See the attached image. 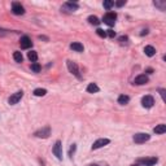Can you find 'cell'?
I'll return each instance as SVG.
<instances>
[{"instance_id":"6da1fadb","label":"cell","mask_w":166,"mask_h":166,"mask_svg":"<svg viewBox=\"0 0 166 166\" xmlns=\"http://www.w3.org/2000/svg\"><path fill=\"white\" fill-rule=\"evenodd\" d=\"M66 65H68V69H69L70 73L73 74V75L77 79L82 80V75H80V71H79V68H78V65L74 63V61H71V60H68V61H66Z\"/></svg>"},{"instance_id":"4fadbf2b","label":"cell","mask_w":166,"mask_h":166,"mask_svg":"<svg viewBox=\"0 0 166 166\" xmlns=\"http://www.w3.org/2000/svg\"><path fill=\"white\" fill-rule=\"evenodd\" d=\"M148 77L145 75V74H140V75H138L134 79V83L135 84H138V86H143V84H145V83H148Z\"/></svg>"},{"instance_id":"d6986e66","label":"cell","mask_w":166,"mask_h":166,"mask_svg":"<svg viewBox=\"0 0 166 166\" xmlns=\"http://www.w3.org/2000/svg\"><path fill=\"white\" fill-rule=\"evenodd\" d=\"M130 101V97L127 95H121L118 97V104H121V105H126V104H129Z\"/></svg>"},{"instance_id":"7c38bea8","label":"cell","mask_w":166,"mask_h":166,"mask_svg":"<svg viewBox=\"0 0 166 166\" xmlns=\"http://www.w3.org/2000/svg\"><path fill=\"white\" fill-rule=\"evenodd\" d=\"M110 143L109 139H106V138H101V139H97V140L92 144V151L93 149H99V148H101L104 147V145H108Z\"/></svg>"},{"instance_id":"cb8c5ba5","label":"cell","mask_w":166,"mask_h":166,"mask_svg":"<svg viewBox=\"0 0 166 166\" xmlns=\"http://www.w3.org/2000/svg\"><path fill=\"white\" fill-rule=\"evenodd\" d=\"M31 70L34 71V73H39V71L42 70V66L38 63H32L31 64Z\"/></svg>"},{"instance_id":"9a60e30c","label":"cell","mask_w":166,"mask_h":166,"mask_svg":"<svg viewBox=\"0 0 166 166\" xmlns=\"http://www.w3.org/2000/svg\"><path fill=\"white\" fill-rule=\"evenodd\" d=\"M99 91H100V88L96 83H90L88 86H87V92L88 93H96V92H99Z\"/></svg>"},{"instance_id":"e0dca14e","label":"cell","mask_w":166,"mask_h":166,"mask_svg":"<svg viewBox=\"0 0 166 166\" xmlns=\"http://www.w3.org/2000/svg\"><path fill=\"white\" fill-rule=\"evenodd\" d=\"M144 52H145V55L149 57H152V56H155V53H156V50H155V47H152V45H145V48H144Z\"/></svg>"},{"instance_id":"8fae6325","label":"cell","mask_w":166,"mask_h":166,"mask_svg":"<svg viewBox=\"0 0 166 166\" xmlns=\"http://www.w3.org/2000/svg\"><path fill=\"white\" fill-rule=\"evenodd\" d=\"M158 158L157 157H149V158H139L138 164H143L145 166H153L155 164H157Z\"/></svg>"},{"instance_id":"30bf717a","label":"cell","mask_w":166,"mask_h":166,"mask_svg":"<svg viewBox=\"0 0 166 166\" xmlns=\"http://www.w3.org/2000/svg\"><path fill=\"white\" fill-rule=\"evenodd\" d=\"M19 45H21L22 50H29V48L32 47V42H31L30 38L25 35V37H22L21 40H19Z\"/></svg>"},{"instance_id":"3957f363","label":"cell","mask_w":166,"mask_h":166,"mask_svg":"<svg viewBox=\"0 0 166 166\" xmlns=\"http://www.w3.org/2000/svg\"><path fill=\"white\" fill-rule=\"evenodd\" d=\"M151 139V135L147 134V132H139V134H135L132 140H134L136 144H143V143L148 142Z\"/></svg>"},{"instance_id":"836d02e7","label":"cell","mask_w":166,"mask_h":166,"mask_svg":"<svg viewBox=\"0 0 166 166\" xmlns=\"http://www.w3.org/2000/svg\"><path fill=\"white\" fill-rule=\"evenodd\" d=\"M90 166H99V165H90Z\"/></svg>"},{"instance_id":"83f0119b","label":"cell","mask_w":166,"mask_h":166,"mask_svg":"<svg viewBox=\"0 0 166 166\" xmlns=\"http://www.w3.org/2000/svg\"><path fill=\"white\" fill-rule=\"evenodd\" d=\"M106 37H109V38H114L116 37V31H113V30H106Z\"/></svg>"},{"instance_id":"5b68a950","label":"cell","mask_w":166,"mask_h":166,"mask_svg":"<svg viewBox=\"0 0 166 166\" xmlns=\"http://www.w3.org/2000/svg\"><path fill=\"white\" fill-rule=\"evenodd\" d=\"M52 152L57 157V160H63V144H61L60 140H57L55 143L53 148H52Z\"/></svg>"},{"instance_id":"4dcf8cb0","label":"cell","mask_w":166,"mask_h":166,"mask_svg":"<svg viewBox=\"0 0 166 166\" xmlns=\"http://www.w3.org/2000/svg\"><path fill=\"white\" fill-rule=\"evenodd\" d=\"M125 4H126V0H121V1H117V3H116L117 6H123Z\"/></svg>"},{"instance_id":"ba28073f","label":"cell","mask_w":166,"mask_h":166,"mask_svg":"<svg viewBox=\"0 0 166 166\" xmlns=\"http://www.w3.org/2000/svg\"><path fill=\"white\" fill-rule=\"evenodd\" d=\"M12 12L17 16H21V14H25V8L21 5V3H12Z\"/></svg>"},{"instance_id":"277c9868","label":"cell","mask_w":166,"mask_h":166,"mask_svg":"<svg viewBox=\"0 0 166 166\" xmlns=\"http://www.w3.org/2000/svg\"><path fill=\"white\" fill-rule=\"evenodd\" d=\"M51 135V127L50 126H45V127L38 130V131L34 132V136H37V138H42V139H47L48 136Z\"/></svg>"},{"instance_id":"f1b7e54d","label":"cell","mask_w":166,"mask_h":166,"mask_svg":"<svg viewBox=\"0 0 166 166\" xmlns=\"http://www.w3.org/2000/svg\"><path fill=\"white\" fill-rule=\"evenodd\" d=\"M75 149H77V145L75 144H73L70 147V151H69V156L70 157H73V155H74V152H75Z\"/></svg>"},{"instance_id":"ffe728a7","label":"cell","mask_w":166,"mask_h":166,"mask_svg":"<svg viewBox=\"0 0 166 166\" xmlns=\"http://www.w3.org/2000/svg\"><path fill=\"white\" fill-rule=\"evenodd\" d=\"M27 57H29V60L31 61V63H37V60H38V53L35 51H30L27 53Z\"/></svg>"},{"instance_id":"1f68e13d","label":"cell","mask_w":166,"mask_h":166,"mask_svg":"<svg viewBox=\"0 0 166 166\" xmlns=\"http://www.w3.org/2000/svg\"><path fill=\"white\" fill-rule=\"evenodd\" d=\"M147 73H148V74H152V73H153V70H152V69H148Z\"/></svg>"},{"instance_id":"2e32d148","label":"cell","mask_w":166,"mask_h":166,"mask_svg":"<svg viewBox=\"0 0 166 166\" xmlns=\"http://www.w3.org/2000/svg\"><path fill=\"white\" fill-rule=\"evenodd\" d=\"M153 131L156 132V134H165L166 132V125H164V123H161V125H157L156 127L153 129Z\"/></svg>"},{"instance_id":"44dd1931","label":"cell","mask_w":166,"mask_h":166,"mask_svg":"<svg viewBox=\"0 0 166 166\" xmlns=\"http://www.w3.org/2000/svg\"><path fill=\"white\" fill-rule=\"evenodd\" d=\"M13 58H14L16 63H22V60H24V56H22V53L19 51H16L14 53H13Z\"/></svg>"},{"instance_id":"5bb4252c","label":"cell","mask_w":166,"mask_h":166,"mask_svg":"<svg viewBox=\"0 0 166 166\" xmlns=\"http://www.w3.org/2000/svg\"><path fill=\"white\" fill-rule=\"evenodd\" d=\"M70 48L73 51H75V52H83V50H84L83 44L79 43V42H74V43H71L70 44Z\"/></svg>"},{"instance_id":"ac0fdd59","label":"cell","mask_w":166,"mask_h":166,"mask_svg":"<svg viewBox=\"0 0 166 166\" xmlns=\"http://www.w3.org/2000/svg\"><path fill=\"white\" fill-rule=\"evenodd\" d=\"M153 5L157 6L160 11H165V9H166V1H160V0H156V1H153Z\"/></svg>"},{"instance_id":"f546056e","label":"cell","mask_w":166,"mask_h":166,"mask_svg":"<svg viewBox=\"0 0 166 166\" xmlns=\"http://www.w3.org/2000/svg\"><path fill=\"white\" fill-rule=\"evenodd\" d=\"M158 92H160V95H161V97H162V100L165 101V90H164V88H160V90H158Z\"/></svg>"},{"instance_id":"d4e9b609","label":"cell","mask_w":166,"mask_h":166,"mask_svg":"<svg viewBox=\"0 0 166 166\" xmlns=\"http://www.w3.org/2000/svg\"><path fill=\"white\" fill-rule=\"evenodd\" d=\"M113 5H114V1H112V0H105L104 1V8L105 9H110Z\"/></svg>"},{"instance_id":"9c48e42d","label":"cell","mask_w":166,"mask_h":166,"mask_svg":"<svg viewBox=\"0 0 166 166\" xmlns=\"http://www.w3.org/2000/svg\"><path fill=\"white\" fill-rule=\"evenodd\" d=\"M78 8H79V5H78V3H73V1H66L65 4L63 5L64 11H68V12H75L78 11Z\"/></svg>"},{"instance_id":"7402d4cb","label":"cell","mask_w":166,"mask_h":166,"mask_svg":"<svg viewBox=\"0 0 166 166\" xmlns=\"http://www.w3.org/2000/svg\"><path fill=\"white\" fill-rule=\"evenodd\" d=\"M34 95L35 96H45L47 95V90L45 88H35L34 90Z\"/></svg>"},{"instance_id":"8992f818","label":"cell","mask_w":166,"mask_h":166,"mask_svg":"<svg viewBox=\"0 0 166 166\" xmlns=\"http://www.w3.org/2000/svg\"><path fill=\"white\" fill-rule=\"evenodd\" d=\"M22 97H24V91H17V92L13 93V95L8 99V103L11 104V105H16L17 103L21 101Z\"/></svg>"},{"instance_id":"603a6c76","label":"cell","mask_w":166,"mask_h":166,"mask_svg":"<svg viewBox=\"0 0 166 166\" xmlns=\"http://www.w3.org/2000/svg\"><path fill=\"white\" fill-rule=\"evenodd\" d=\"M88 22H90L91 25H95V26H97V25L100 24V19L97 18L96 16H90V17H88Z\"/></svg>"},{"instance_id":"484cf974","label":"cell","mask_w":166,"mask_h":166,"mask_svg":"<svg viewBox=\"0 0 166 166\" xmlns=\"http://www.w3.org/2000/svg\"><path fill=\"white\" fill-rule=\"evenodd\" d=\"M118 42H119L121 44H126V45H127V44H129V38L125 37V35H122V37L118 38Z\"/></svg>"},{"instance_id":"52a82bcc","label":"cell","mask_w":166,"mask_h":166,"mask_svg":"<svg viewBox=\"0 0 166 166\" xmlns=\"http://www.w3.org/2000/svg\"><path fill=\"white\" fill-rule=\"evenodd\" d=\"M153 104H155L153 96L145 95V96L142 97V105L144 106V108H152V106H153Z\"/></svg>"},{"instance_id":"7a4b0ae2","label":"cell","mask_w":166,"mask_h":166,"mask_svg":"<svg viewBox=\"0 0 166 166\" xmlns=\"http://www.w3.org/2000/svg\"><path fill=\"white\" fill-rule=\"evenodd\" d=\"M116 19H117V13H114V12H108L103 17V22L105 25H108V26H114Z\"/></svg>"},{"instance_id":"4316f807","label":"cell","mask_w":166,"mask_h":166,"mask_svg":"<svg viewBox=\"0 0 166 166\" xmlns=\"http://www.w3.org/2000/svg\"><path fill=\"white\" fill-rule=\"evenodd\" d=\"M96 34L99 35L100 38H106V32H105V30H103V29H97Z\"/></svg>"},{"instance_id":"d6a6232c","label":"cell","mask_w":166,"mask_h":166,"mask_svg":"<svg viewBox=\"0 0 166 166\" xmlns=\"http://www.w3.org/2000/svg\"><path fill=\"white\" fill-rule=\"evenodd\" d=\"M131 166H140V165H139V164H135V165H131Z\"/></svg>"}]
</instances>
